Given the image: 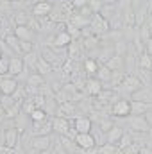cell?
<instances>
[{
  "instance_id": "6da1fadb",
  "label": "cell",
  "mask_w": 152,
  "mask_h": 154,
  "mask_svg": "<svg viewBox=\"0 0 152 154\" xmlns=\"http://www.w3.org/2000/svg\"><path fill=\"white\" fill-rule=\"evenodd\" d=\"M90 27H91V31H93V34H95V36H100V34L104 36V34H108V32L111 31L109 22H108L100 13H97V14H93V16H91Z\"/></svg>"
},
{
  "instance_id": "7a4b0ae2",
  "label": "cell",
  "mask_w": 152,
  "mask_h": 154,
  "mask_svg": "<svg viewBox=\"0 0 152 154\" xmlns=\"http://www.w3.org/2000/svg\"><path fill=\"white\" fill-rule=\"evenodd\" d=\"M140 88H141V82H140V79H138V77H136V75H125V77H123L122 86H120V88H116L114 91H118V93H120V91L123 90V93H127V95H129V100H131V95H132L134 91H138Z\"/></svg>"
},
{
  "instance_id": "3957f363",
  "label": "cell",
  "mask_w": 152,
  "mask_h": 154,
  "mask_svg": "<svg viewBox=\"0 0 152 154\" xmlns=\"http://www.w3.org/2000/svg\"><path fill=\"white\" fill-rule=\"evenodd\" d=\"M127 120H129V127H131V131H132V133L149 134V131H150V124L147 122V118H145V116H134V115H131Z\"/></svg>"
},
{
  "instance_id": "277c9868",
  "label": "cell",
  "mask_w": 152,
  "mask_h": 154,
  "mask_svg": "<svg viewBox=\"0 0 152 154\" xmlns=\"http://www.w3.org/2000/svg\"><path fill=\"white\" fill-rule=\"evenodd\" d=\"M72 129V120L68 118H61V116H54L52 118V131L59 136H68Z\"/></svg>"
},
{
  "instance_id": "5b68a950",
  "label": "cell",
  "mask_w": 152,
  "mask_h": 154,
  "mask_svg": "<svg viewBox=\"0 0 152 154\" xmlns=\"http://www.w3.org/2000/svg\"><path fill=\"white\" fill-rule=\"evenodd\" d=\"M111 115L118 118H129L131 116V100L129 99H120L111 106Z\"/></svg>"
},
{
  "instance_id": "8992f818",
  "label": "cell",
  "mask_w": 152,
  "mask_h": 154,
  "mask_svg": "<svg viewBox=\"0 0 152 154\" xmlns=\"http://www.w3.org/2000/svg\"><path fill=\"white\" fill-rule=\"evenodd\" d=\"M75 143L79 149H82V151H90V149H93V147H99L97 145V140H95V136L91 134V133H77L75 134Z\"/></svg>"
},
{
  "instance_id": "52a82bcc",
  "label": "cell",
  "mask_w": 152,
  "mask_h": 154,
  "mask_svg": "<svg viewBox=\"0 0 152 154\" xmlns=\"http://www.w3.org/2000/svg\"><path fill=\"white\" fill-rule=\"evenodd\" d=\"M32 16L34 18H38V20H45V18H48L50 14H52V11H54V5L50 4V2H36L34 5H32Z\"/></svg>"
},
{
  "instance_id": "ba28073f",
  "label": "cell",
  "mask_w": 152,
  "mask_h": 154,
  "mask_svg": "<svg viewBox=\"0 0 152 154\" xmlns=\"http://www.w3.org/2000/svg\"><path fill=\"white\" fill-rule=\"evenodd\" d=\"M18 79L11 75L0 77V95H13L18 90Z\"/></svg>"
},
{
  "instance_id": "9c48e42d",
  "label": "cell",
  "mask_w": 152,
  "mask_h": 154,
  "mask_svg": "<svg viewBox=\"0 0 152 154\" xmlns=\"http://www.w3.org/2000/svg\"><path fill=\"white\" fill-rule=\"evenodd\" d=\"M50 131H52V118L45 120V122H32V129H31L32 138L34 136H48Z\"/></svg>"
},
{
  "instance_id": "30bf717a",
  "label": "cell",
  "mask_w": 152,
  "mask_h": 154,
  "mask_svg": "<svg viewBox=\"0 0 152 154\" xmlns=\"http://www.w3.org/2000/svg\"><path fill=\"white\" fill-rule=\"evenodd\" d=\"M102 90H104V86H102V82L97 79V77H88L86 79V88H84V91L90 95V97H99L100 93H102Z\"/></svg>"
},
{
  "instance_id": "8fae6325",
  "label": "cell",
  "mask_w": 152,
  "mask_h": 154,
  "mask_svg": "<svg viewBox=\"0 0 152 154\" xmlns=\"http://www.w3.org/2000/svg\"><path fill=\"white\" fill-rule=\"evenodd\" d=\"M4 131H5L4 133V145L9 147V149H16L18 147V140H20V133L14 129V125L7 127Z\"/></svg>"
},
{
  "instance_id": "7c38bea8",
  "label": "cell",
  "mask_w": 152,
  "mask_h": 154,
  "mask_svg": "<svg viewBox=\"0 0 152 154\" xmlns=\"http://www.w3.org/2000/svg\"><path fill=\"white\" fill-rule=\"evenodd\" d=\"M52 136L48 134V136H34V138H31V149H36L39 152H43V151H50L52 147Z\"/></svg>"
},
{
  "instance_id": "4fadbf2b",
  "label": "cell",
  "mask_w": 152,
  "mask_h": 154,
  "mask_svg": "<svg viewBox=\"0 0 152 154\" xmlns=\"http://www.w3.org/2000/svg\"><path fill=\"white\" fill-rule=\"evenodd\" d=\"M72 125L77 133H91V127H93V122L91 118L86 115H81L77 116L75 120H72Z\"/></svg>"
},
{
  "instance_id": "5bb4252c",
  "label": "cell",
  "mask_w": 152,
  "mask_h": 154,
  "mask_svg": "<svg viewBox=\"0 0 152 154\" xmlns=\"http://www.w3.org/2000/svg\"><path fill=\"white\" fill-rule=\"evenodd\" d=\"M25 70V65H23V57L20 56H11V61H9V75L11 77H20Z\"/></svg>"
},
{
  "instance_id": "9a60e30c",
  "label": "cell",
  "mask_w": 152,
  "mask_h": 154,
  "mask_svg": "<svg viewBox=\"0 0 152 154\" xmlns=\"http://www.w3.org/2000/svg\"><path fill=\"white\" fill-rule=\"evenodd\" d=\"M14 36L20 39V41H34V31L29 27V25H18V27H14Z\"/></svg>"
},
{
  "instance_id": "2e32d148",
  "label": "cell",
  "mask_w": 152,
  "mask_h": 154,
  "mask_svg": "<svg viewBox=\"0 0 152 154\" xmlns=\"http://www.w3.org/2000/svg\"><path fill=\"white\" fill-rule=\"evenodd\" d=\"M131 100L145 102V104H152V88H145V86H141L138 91H134V93L131 95Z\"/></svg>"
},
{
  "instance_id": "e0dca14e",
  "label": "cell",
  "mask_w": 152,
  "mask_h": 154,
  "mask_svg": "<svg viewBox=\"0 0 152 154\" xmlns=\"http://www.w3.org/2000/svg\"><path fill=\"white\" fill-rule=\"evenodd\" d=\"M74 39L72 36L66 32V31H59L57 34H56V38H54V47L52 48H68V45L72 43Z\"/></svg>"
},
{
  "instance_id": "ac0fdd59",
  "label": "cell",
  "mask_w": 152,
  "mask_h": 154,
  "mask_svg": "<svg viewBox=\"0 0 152 154\" xmlns=\"http://www.w3.org/2000/svg\"><path fill=\"white\" fill-rule=\"evenodd\" d=\"M22 57H23V65H25V68H27L29 72L36 74V68H38V59H39V54H38V52H31V54L22 56Z\"/></svg>"
},
{
  "instance_id": "d6986e66",
  "label": "cell",
  "mask_w": 152,
  "mask_h": 154,
  "mask_svg": "<svg viewBox=\"0 0 152 154\" xmlns=\"http://www.w3.org/2000/svg\"><path fill=\"white\" fill-rule=\"evenodd\" d=\"M82 68H84V72H86L88 77H95L97 72H99V68H100V65H99V61H97L95 57H86Z\"/></svg>"
},
{
  "instance_id": "ffe728a7",
  "label": "cell",
  "mask_w": 152,
  "mask_h": 154,
  "mask_svg": "<svg viewBox=\"0 0 152 154\" xmlns=\"http://www.w3.org/2000/svg\"><path fill=\"white\" fill-rule=\"evenodd\" d=\"M4 43H5V47H7L9 50H13V52H16V54H22V41L14 36V32H13V34H7V36L4 38Z\"/></svg>"
},
{
  "instance_id": "44dd1931",
  "label": "cell",
  "mask_w": 152,
  "mask_h": 154,
  "mask_svg": "<svg viewBox=\"0 0 152 154\" xmlns=\"http://www.w3.org/2000/svg\"><path fill=\"white\" fill-rule=\"evenodd\" d=\"M123 133H125V131H123L120 125H113L111 131L106 134V143H114V145H116V143L120 142V138L123 136Z\"/></svg>"
},
{
  "instance_id": "7402d4cb",
  "label": "cell",
  "mask_w": 152,
  "mask_h": 154,
  "mask_svg": "<svg viewBox=\"0 0 152 154\" xmlns=\"http://www.w3.org/2000/svg\"><path fill=\"white\" fill-rule=\"evenodd\" d=\"M29 120H31V118H29V115H25V113H20V115L13 120V125H14V129H16L20 134H23V133H25V127H27V122H29Z\"/></svg>"
},
{
  "instance_id": "603a6c76",
  "label": "cell",
  "mask_w": 152,
  "mask_h": 154,
  "mask_svg": "<svg viewBox=\"0 0 152 154\" xmlns=\"http://www.w3.org/2000/svg\"><path fill=\"white\" fill-rule=\"evenodd\" d=\"M106 66H108L111 72L123 70V68H125V59H123V57H120V56H113V57L106 63Z\"/></svg>"
},
{
  "instance_id": "cb8c5ba5",
  "label": "cell",
  "mask_w": 152,
  "mask_h": 154,
  "mask_svg": "<svg viewBox=\"0 0 152 154\" xmlns=\"http://www.w3.org/2000/svg\"><path fill=\"white\" fill-rule=\"evenodd\" d=\"M13 14H14V16H13V20H14L16 27H18V25H29V23H31V20H32V16H29V13H27V11H14Z\"/></svg>"
},
{
  "instance_id": "d4e9b609",
  "label": "cell",
  "mask_w": 152,
  "mask_h": 154,
  "mask_svg": "<svg viewBox=\"0 0 152 154\" xmlns=\"http://www.w3.org/2000/svg\"><path fill=\"white\" fill-rule=\"evenodd\" d=\"M111 74H113V72H111L106 65H100V68H99V72H97L95 77H97V79L102 82V86L106 88V84H109V81H111Z\"/></svg>"
},
{
  "instance_id": "484cf974",
  "label": "cell",
  "mask_w": 152,
  "mask_h": 154,
  "mask_svg": "<svg viewBox=\"0 0 152 154\" xmlns=\"http://www.w3.org/2000/svg\"><path fill=\"white\" fill-rule=\"evenodd\" d=\"M36 72H38L39 75H48V74H52L54 72V66L48 63V61H45L41 56H39V59H38V68H36Z\"/></svg>"
},
{
  "instance_id": "4316f807",
  "label": "cell",
  "mask_w": 152,
  "mask_h": 154,
  "mask_svg": "<svg viewBox=\"0 0 152 154\" xmlns=\"http://www.w3.org/2000/svg\"><path fill=\"white\" fill-rule=\"evenodd\" d=\"M45 84V77L39 75L38 72L36 74H29V79L25 82V86H32V88H41Z\"/></svg>"
},
{
  "instance_id": "83f0119b",
  "label": "cell",
  "mask_w": 152,
  "mask_h": 154,
  "mask_svg": "<svg viewBox=\"0 0 152 154\" xmlns=\"http://www.w3.org/2000/svg\"><path fill=\"white\" fill-rule=\"evenodd\" d=\"M16 104H18V102H16L11 95H0V108L4 109V113H5V111H9L11 108H14Z\"/></svg>"
},
{
  "instance_id": "f1b7e54d",
  "label": "cell",
  "mask_w": 152,
  "mask_h": 154,
  "mask_svg": "<svg viewBox=\"0 0 152 154\" xmlns=\"http://www.w3.org/2000/svg\"><path fill=\"white\" fill-rule=\"evenodd\" d=\"M138 65H140V68H143V70H152V56L149 54V52L140 54Z\"/></svg>"
},
{
  "instance_id": "f546056e",
  "label": "cell",
  "mask_w": 152,
  "mask_h": 154,
  "mask_svg": "<svg viewBox=\"0 0 152 154\" xmlns=\"http://www.w3.org/2000/svg\"><path fill=\"white\" fill-rule=\"evenodd\" d=\"M132 143H134V142H132L131 133H123V136L120 138V142H118L116 145H118V149H120V151H125V149H129Z\"/></svg>"
},
{
  "instance_id": "4dcf8cb0",
  "label": "cell",
  "mask_w": 152,
  "mask_h": 154,
  "mask_svg": "<svg viewBox=\"0 0 152 154\" xmlns=\"http://www.w3.org/2000/svg\"><path fill=\"white\" fill-rule=\"evenodd\" d=\"M29 118H31V122H45V120H48V115L45 109H34L29 115Z\"/></svg>"
},
{
  "instance_id": "1f68e13d",
  "label": "cell",
  "mask_w": 152,
  "mask_h": 154,
  "mask_svg": "<svg viewBox=\"0 0 152 154\" xmlns=\"http://www.w3.org/2000/svg\"><path fill=\"white\" fill-rule=\"evenodd\" d=\"M99 43H100V36H90V38L82 39V47H84V50H91V48H95Z\"/></svg>"
},
{
  "instance_id": "d6a6232c",
  "label": "cell",
  "mask_w": 152,
  "mask_h": 154,
  "mask_svg": "<svg viewBox=\"0 0 152 154\" xmlns=\"http://www.w3.org/2000/svg\"><path fill=\"white\" fill-rule=\"evenodd\" d=\"M34 109H36V106H34V102H32V97H27V99L23 100V104H22V113L31 115Z\"/></svg>"
},
{
  "instance_id": "836d02e7",
  "label": "cell",
  "mask_w": 152,
  "mask_h": 154,
  "mask_svg": "<svg viewBox=\"0 0 152 154\" xmlns=\"http://www.w3.org/2000/svg\"><path fill=\"white\" fill-rule=\"evenodd\" d=\"M102 5H104L102 0H88V9H90L93 14L100 13V11H102Z\"/></svg>"
},
{
  "instance_id": "e575fe53",
  "label": "cell",
  "mask_w": 152,
  "mask_h": 154,
  "mask_svg": "<svg viewBox=\"0 0 152 154\" xmlns=\"http://www.w3.org/2000/svg\"><path fill=\"white\" fill-rule=\"evenodd\" d=\"M9 61H11V57H7V56H4L0 59V77L9 75Z\"/></svg>"
},
{
  "instance_id": "d590c367",
  "label": "cell",
  "mask_w": 152,
  "mask_h": 154,
  "mask_svg": "<svg viewBox=\"0 0 152 154\" xmlns=\"http://www.w3.org/2000/svg\"><path fill=\"white\" fill-rule=\"evenodd\" d=\"M116 151H118V145L114 143H104L99 147V154H114Z\"/></svg>"
},
{
  "instance_id": "8d00e7d4",
  "label": "cell",
  "mask_w": 152,
  "mask_h": 154,
  "mask_svg": "<svg viewBox=\"0 0 152 154\" xmlns=\"http://www.w3.org/2000/svg\"><path fill=\"white\" fill-rule=\"evenodd\" d=\"M32 102H34L36 109H45V106H47V97H45V95H34V97H32Z\"/></svg>"
},
{
  "instance_id": "74e56055",
  "label": "cell",
  "mask_w": 152,
  "mask_h": 154,
  "mask_svg": "<svg viewBox=\"0 0 152 154\" xmlns=\"http://www.w3.org/2000/svg\"><path fill=\"white\" fill-rule=\"evenodd\" d=\"M52 152H54V154H68V151L65 149V145L59 142V136L54 140V147H52Z\"/></svg>"
},
{
  "instance_id": "f35d334b",
  "label": "cell",
  "mask_w": 152,
  "mask_h": 154,
  "mask_svg": "<svg viewBox=\"0 0 152 154\" xmlns=\"http://www.w3.org/2000/svg\"><path fill=\"white\" fill-rule=\"evenodd\" d=\"M9 14V13H14L13 11V4L7 2V0H0V14Z\"/></svg>"
},
{
  "instance_id": "ab89813d",
  "label": "cell",
  "mask_w": 152,
  "mask_h": 154,
  "mask_svg": "<svg viewBox=\"0 0 152 154\" xmlns=\"http://www.w3.org/2000/svg\"><path fill=\"white\" fill-rule=\"evenodd\" d=\"M145 52H149V54L152 56V38L149 39L147 43H145Z\"/></svg>"
},
{
  "instance_id": "60d3db41",
  "label": "cell",
  "mask_w": 152,
  "mask_h": 154,
  "mask_svg": "<svg viewBox=\"0 0 152 154\" xmlns=\"http://www.w3.org/2000/svg\"><path fill=\"white\" fill-rule=\"evenodd\" d=\"M25 154H41V152L36 151V149H29V151H25Z\"/></svg>"
},
{
  "instance_id": "b9f144b4",
  "label": "cell",
  "mask_w": 152,
  "mask_h": 154,
  "mask_svg": "<svg viewBox=\"0 0 152 154\" xmlns=\"http://www.w3.org/2000/svg\"><path fill=\"white\" fill-rule=\"evenodd\" d=\"M2 57H4V54H2V47H0V59H2Z\"/></svg>"
},
{
  "instance_id": "7bdbcfd3",
  "label": "cell",
  "mask_w": 152,
  "mask_h": 154,
  "mask_svg": "<svg viewBox=\"0 0 152 154\" xmlns=\"http://www.w3.org/2000/svg\"><path fill=\"white\" fill-rule=\"evenodd\" d=\"M2 27H4V23H2V20H0V31H2Z\"/></svg>"
},
{
  "instance_id": "ee69618b",
  "label": "cell",
  "mask_w": 152,
  "mask_h": 154,
  "mask_svg": "<svg viewBox=\"0 0 152 154\" xmlns=\"http://www.w3.org/2000/svg\"><path fill=\"white\" fill-rule=\"evenodd\" d=\"M149 20H152V13H150V16H149Z\"/></svg>"
}]
</instances>
